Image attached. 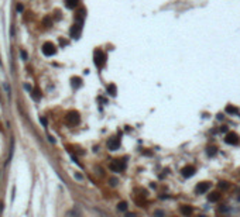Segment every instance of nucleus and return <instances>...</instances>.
<instances>
[{
	"label": "nucleus",
	"instance_id": "obj_9",
	"mask_svg": "<svg viewBox=\"0 0 240 217\" xmlns=\"http://www.w3.org/2000/svg\"><path fill=\"white\" fill-rule=\"evenodd\" d=\"M81 30H82V25L81 24H75L72 28H71V37H74V38H79V35H81Z\"/></svg>",
	"mask_w": 240,
	"mask_h": 217
},
{
	"label": "nucleus",
	"instance_id": "obj_25",
	"mask_svg": "<svg viewBox=\"0 0 240 217\" xmlns=\"http://www.w3.org/2000/svg\"><path fill=\"white\" fill-rule=\"evenodd\" d=\"M40 121L42 123V126H45V127H47V120H45L44 117H41V119H40Z\"/></svg>",
	"mask_w": 240,
	"mask_h": 217
},
{
	"label": "nucleus",
	"instance_id": "obj_21",
	"mask_svg": "<svg viewBox=\"0 0 240 217\" xmlns=\"http://www.w3.org/2000/svg\"><path fill=\"white\" fill-rule=\"evenodd\" d=\"M44 24H45V25H50V24H51L50 17H45V18H44Z\"/></svg>",
	"mask_w": 240,
	"mask_h": 217
},
{
	"label": "nucleus",
	"instance_id": "obj_14",
	"mask_svg": "<svg viewBox=\"0 0 240 217\" xmlns=\"http://www.w3.org/2000/svg\"><path fill=\"white\" fill-rule=\"evenodd\" d=\"M226 112L230 113V114H237L239 110H237L236 107H233V106H226Z\"/></svg>",
	"mask_w": 240,
	"mask_h": 217
},
{
	"label": "nucleus",
	"instance_id": "obj_26",
	"mask_svg": "<svg viewBox=\"0 0 240 217\" xmlns=\"http://www.w3.org/2000/svg\"><path fill=\"white\" fill-rule=\"evenodd\" d=\"M110 185H117V179H110Z\"/></svg>",
	"mask_w": 240,
	"mask_h": 217
},
{
	"label": "nucleus",
	"instance_id": "obj_19",
	"mask_svg": "<svg viewBox=\"0 0 240 217\" xmlns=\"http://www.w3.org/2000/svg\"><path fill=\"white\" fill-rule=\"evenodd\" d=\"M219 187H220V189H227V187H229V183H226V182H220V183H219Z\"/></svg>",
	"mask_w": 240,
	"mask_h": 217
},
{
	"label": "nucleus",
	"instance_id": "obj_28",
	"mask_svg": "<svg viewBox=\"0 0 240 217\" xmlns=\"http://www.w3.org/2000/svg\"><path fill=\"white\" fill-rule=\"evenodd\" d=\"M222 131H223V133H226V131H227V127H226V126H223V127H222Z\"/></svg>",
	"mask_w": 240,
	"mask_h": 217
},
{
	"label": "nucleus",
	"instance_id": "obj_15",
	"mask_svg": "<svg viewBox=\"0 0 240 217\" xmlns=\"http://www.w3.org/2000/svg\"><path fill=\"white\" fill-rule=\"evenodd\" d=\"M117 209L120 210V211H126V210H127V203H126V202H120L119 206H117Z\"/></svg>",
	"mask_w": 240,
	"mask_h": 217
},
{
	"label": "nucleus",
	"instance_id": "obj_1",
	"mask_svg": "<svg viewBox=\"0 0 240 217\" xmlns=\"http://www.w3.org/2000/svg\"><path fill=\"white\" fill-rule=\"evenodd\" d=\"M55 52H57V48H55V45H54L52 42H45V44L42 45V54H44V55L52 56Z\"/></svg>",
	"mask_w": 240,
	"mask_h": 217
},
{
	"label": "nucleus",
	"instance_id": "obj_30",
	"mask_svg": "<svg viewBox=\"0 0 240 217\" xmlns=\"http://www.w3.org/2000/svg\"><path fill=\"white\" fill-rule=\"evenodd\" d=\"M237 200H239V202H240V196H237Z\"/></svg>",
	"mask_w": 240,
	"mask_h": 217
},
{
	"label": "nucleus",
	"instance_id": "obj_29",
	"mask_svg": "<svg viewBox=\"0 0 240 217\" xmlns=\"http://www.w3.org/2000/svg\"><path fill=\"white\" fill-rule=\"evenodd\" d=\"M1 210H3V203L0 202V214H1Z\"/></svg>",
	"mask_w": 240,
	"mask_h": 217
},
{
	"label": "nucleus",
	"instance_id": "obj_6",
	"mask_svg": "<svg viewBox=\"0 0 240 217\" xmlns=\"http://www.w3.org/2000/svg\"><path fill=\"white\" fill-rule=\"evenodd\" d=\"M181 173H182V176L184 178H191L194 173H195V168H194L192 165H186V166L182 168Z\"/></svg>",
	"mask_w": 240,
	"mask_h": 217
},
{
	"label": "nucleus",
	"instance_id": "obj_27",
	"mask_svg": "<svg viewBox=\"0 0 240 217\" xmlns=\"http://www.w3.org/2000/svg\"><path fill=\"white\" fill-rule=\"evenodd\" d=\"M24 88L27 89V90H30V92H31V86H30V85H24Z\"/></svg>",
	"mask_w": 240,
	"mask_h": 217
},
{
	"label": "nucleus",
	"instance_id": "obj_20",
	"mask_svg": "<svg viewBox=\"0 0 240 217\" xmlns=\"http://www.w3.org/2000/svg\"><path fill=\"white\" fill-rule=\"evenodd\" d=\"M20 55H21V58H23L24 61L27 59V52H25L24 49H21V51H20Z\"/></svg>",
	"mask_w": 240,
	"mask_h": 217
},
{
	"label": "nucleus",
	"instance_id": "obj_4",
	"mask_svg": "<svg viewBox=\"0 0 240 217\" xmlns=\"http://www.w3.org/2000/svg\"><path fill=\"white\" fill-rule=\"evenodd\" d=\"M124 166H126L124 161H115V162L110 164V169H112L113 172H122L124 169Z\"/></svg>",
	"mask_w": 240,
	"mask_h": 217
},
{
	"label": "nucleus",
	"instance_id": "obj_7",
	"mask_svg": "<svg viewBox=\"0 0 240 217\" xmlns=\"http://www.w3.org/2000/svg\"><path fill=\"white\" fill-rule=\"evenodd\" d=\"M108 147H109L110 151L117 150V148L120 147V140H119V138H110V140L108 141Z\"/></svg>",
	"mask_w": 240,
	"mask_h": 217
},
{
	"label": "nucleus",
	"instance_id": "obj_5",
	"mask_svg": "<svg viewBox=\"0 0 240 217\" xmlns=\"http://www.w3.org/2000/svg\"><path fill=\"white\" fill-rule=\"evenodd\" d=\"M210 187V183L209 182H201V183H198L196 185V187H195V192L198 193V195H202V193H205Z\"/></svg>",
	"mask_w": 240,
	"mask_h": 217
},
{
	"label": "nucleus",
	"instance_id": "obj_18",
	"mask_svg": "<svg viewBox=\"0 0 240 217\" xmlns=\"http://www.w3.org/2000/svg\"><path fill=\"white\" fill-rule=\"evenodd\" d=\"M206 152H208V155H209V157H213V155L216 154V148H215V147H209Z\"/></svg>",
	"mask_w": 240,
	"mask_h": 217
},
{
	"label": "nucleus",
	"instance_id": "obj_17",
	"mask_svg": "<svg viewBox=\"0 0 240 217\" xmlns=\"http://www.w3.org/2000/svg\"><path fill=\"white\" fill-rule=\"evenodd\" d=\"M33 97L35 99V100L41 99V93H40V90H38V89H34V90H33Z\"/></svg>",
	"mask_w": 240,
	"mask_h": 217
},
{
	"label": "nucleus",
	"instance_id": "obj_16",
	"mask_svg": "<svg viewBox=\"0 0 240 217\" xmlns=\"http://www.w3.org/2000/svg\"><path fill=\"white\" fill-rule=\"evenodd\" d=\"M81 78H72V85H74V88H78V86H81Z\"/></svg>",
	"mask_w": 240,
	"mask_h": 217
},
{
	"label": "nucleus",
	"instance_id": "obj_10",
	"mask_svg": "<svg viewBox=\"0 0 240 217\" xmlns=\"http://www.w3.org/2000/svg\"><path fill=\"white\" fill-rule=\"evenodd\" d=\"M181 213L182 214H185V216H191L192 213H194V210L191 206H182L181 207Z\"/></svg>",
	"mask_w": 240,
	"mask_h": 217
},
{
	"label": "nucleus",
	"instance_id": "obj_13",
	"mask_svg": "<svg viewBox=\"0 0 240 217\" xmlns=\"http://www.w3.org/2000/svg\"><path fill=\"white\" fill-rule=\"evenodd\" d=\"M219 197H220V195H219L217 192H213V193L209 195L208 199H209V202H216V200H219Z\"/></svg>",
	"mask_w": 240,
	"mask_h": 217
},
{
	"label": "nucleus",
	"instance_id": "obj_12",
	"mask_svg": "<svg viewBox=\"0 0 240 217\" xmlns=\"http://www.w3.org/2000/svg\"><path fill=\"white\" fill-rule=\"evenodd\" d=\"M108 93L109 95H112V96H116V93H117V89L115 85H109L108 86Z\"/></svg>",
	"mask_w": 240,
	"mask_h": 217
},
{
	"label": "nucleus",
	"instance_id": "obj_8",
	"mask_svg": "<svg viewBox=\"0 0 240 217\" xmlns=\"http://www.w3.org/2000/svg\"><path fill=\"white\" fill-rule=\"evenodd\" d=\"M66 120H68V123H71V124H78V121H79V116H78V113L76 112H71V113H68Z\"/></svg>",
	"mask_w": 240,
	"mask_h": 217
},
{
	"label": "nucleus",
	"instance_id": "obj_2",
	"mask_svg": "<svg viewBox=\"0 0 240 217\" xmlns=\"http://www.w3.org/2000/svg\"><path fill=\"white\" fill-rule=\"evenodd\" d=\"M105 59H106V55L102 51H96L95 52V64H96L98 68H100L102 65L105 64Z\"/></svg>",
	"mask_w": 240,
	"mask_h": 217
},
{
	"label": "nucleus",
	"instance_id": "obj_22",
	"mask_svg": "<svg viewBox=\"0 0 240 217\" xmlns=\"http://www.w3.org/2000/svg\"><path fill=\"white\" fill-rule=\"evenodd\" d=\"M66 216H79V213H76V211H68Z\"/></svg>",
	"mask_w": 240,
	"mask_h": 217
},
{
	"label": "nucleus",
	"instance_id": "obj_3",
	"mask_svg": "<svg viewBox=\"0 0 240 217\" xmlns=\"http://www.w3.org/2000/svg\"><path fill=\"white\" fill-rule=\"evenodd\" d=\"M225 141L230 145H236L239 142V137H237L236 133H227V135L225 137Z\"/></svg>",
	"mask_w": 240,
	"mask_h": 217
},
{
	"label": "nucleus",
	"instance_id": "obj_24",
	"mask_svg": "<svg viewBox=\"0 0 240 217\" xmlns=\"http://www.w3.org/2000/svg\"><path fill=\"white\" fill-rule=\"evenodd\" d=\"M23 10H24V6H23V4H17V11H20V13H21Z\"/></svg>",
	"mask_w": 240,
	"mask_h": 217
},
{
	"label": "nucleus",
	"instance_id": "obj_11",
	"mask_svg": "<svg viewBox=\"0 0 240 217\" xmlns=\"http://www.w3.org/2000/svg\"><path fill=\"white\" fill-rule=\"evenodd\" d=\"M78 1L79 0H66V7L68 8H75L78 6Z\"/></svg>",
	"mask_w": 240,
	"mask_h": 217
},
{
	"label": "nucleus",
	"instance_id": "obj_23",
	"mask_svg": "<svg viewBox=\"0 0 240 217\" xmlns=\"http://www.w3.org/2000/svg\"><path fill=\"white\" fill-rule=\"evenodd\" d=\"M154 214H155V216H164V211H161V210H155Z\"/></svg>",
	"mask_w": 240,
	"mask_h": 217
}]
</instances>
